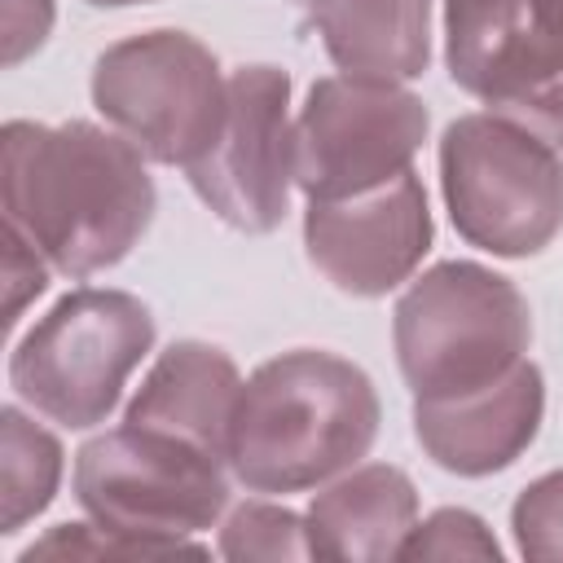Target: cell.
I'll return each mask as SVG.
<instances>
[{"instance_id": "ffe728a7", "label": "cell", "mask_w": 563, "mask_h": 563, "mask_svg": "<svg viewBox=\"0 0 563 563\" xmlns=\"http://www.w3.org/2000/svg\"><path fill=\"white\" fill-rule=\"evenodd\" d=\"M493 532L471 510H435L400 545V559H497Z\"/></svg>"}, {"instance_id": "9c48e42d", "label": "cell", "mask_w": 563, "mask_h": 563, "mask_svg": "<svg viewBox=\"0 0 563 563\" xmlns=\"http://www.w3.org/2000/svg\"><path fill=\"white\" fill-rule=\"evenodd\" d=\"M194 194L233 229L268 233L290 211L295 123L290 79L277 66H242L229 75L224 123L189 167Z\"/></svg>"}, {"instance_id": "d6986e66", "label": "cell", "mask_w": 563, "mask_h": 563, "mask_svg": "<svg viewBox=\"0 0 563 563\" xmlns=\"http://www.w3.org/2000/svg\"><path fill=\"white\" fill-rule=\"evenodd\" d=\"M519 554L528 559H563V471L528 484L510 510Z\"/></svg>"}, {"instance_id": "52a82bcc", "label": "cell", "mask_w": 563, "mask_h": 563, "mask_svg": "<svg viewBox=\"0 0 563 563\" xmlns=\"http://www.w3.org/2000/svg\"><path fill=\"white\" fill-rule=\"evenodd\" d=\"M224 457L154 431L123 422L88 440L75 457V493L97 523L150 537H185L211 528L229 506Z\"/></svg>"}, {"instance_id": "7c38bea8", "label": "cell", "mask_w": 563, "mask_h": 563, "mask_svg": "<svg viewBox=\"0 0 563 563\" xmlns=\"http://www.w3.org/2000/svg\"><path fill=\"white\" fill-rule=\"evenodd\" d=\"M545 409L541 369L532 361H519L497 383L444 396V400H418L413 427L427 457L453 475H493L510 466L537 435Z\"/></svg>"}, {"instance_id": "30bf717a", "label": "cell", "mask_w": 563, "mask_h": 563, "mask_svg": "<svg viewBox=\"0 0 563 563\" xmlns=\"http://www.w3.org/2000/svg\"><path fill=\"white\" fill-rule=\"evenodd\" d=\"M308 260L347 295H387L431 246L427 189L413 172L343 202H308Z\"/></svg>"}, {"instance_id": "4fadbf2b", "label": "cell", "mask_w": 563, "mask_h": 563, "mask_svg": "<svg viewBox=\"0 0 563 563\" xmlns=\"http://www.w3.org/2000/svg\"><path fill=\"white\" fill-rule=\"evenodd\" d=\"M238 396H242L238 365L220 347L185 339V343H172L154 361V369L145 374L141 391L132 396L123 422L194 440V444H202V449L224 457Z\"/></svg>"}, {"instance_id": "277c9868", "label": "cell", "mask_w": 563, "mask_h": 563, "mask_svg": "<svg viewBox=\"0 0 563 563\" xmlns=\"http://www.w3.org/2000/svg\"><path fill=\"white\" fill-rule=\"evenodd\" d=\"M440 180L457 233L519 260L563 229V158L515 114H466L440 141Z\"/></svg>"}, {"instance_id": "7a4b0ae2", "label": "cell", "mask_w": 563, "mask_h": 563, "mask_svg": "<svg viewBox=\"0 0 563 563\" xmlns=\"http://www.w3.org/2000/svg\"><path fill=\"white\" fill-rule=\"evenodd\" d=\"M378 435V396L365 369L334 352H282L238 396L229 471L255 493H299L356 466Z\"/></svg>"}, {"instance_id": "8fae6325", "label": "cell", "mask_w": 563, "mask_h": 563, "mask_svg": "<svg viewBox=\"0 0 563 563\" xmlns=\"http://www.w3.org/2000/svg\"><path fill=\"white\" fill-rule=\"evenodd\" d=\"M444 35L453 84L506 110L563 62V0H449Z\"/></svg>"}, {"instance_id": "d4e9b609", "label": "cell", "mask_w": 563, "mask_h": 563, "mask_svg": "<svg viewBox=\"0 0 563 563\" xmlns=\"http://www.w3.org/2000/svg\"><path fill=\"white\" fill-rule=\"evenodd\" d=\"M303 4H312V0H303Z\"/></svg>"}, {"instance_id": "9a60e30c", "label": "cell", "mask_w": 563, "mask_h": 563, "mask_svg": "<svg viewBox=\"0 0 563 563\" xmlns=\"http://www.w3.org/2000/svg\"><path fill=\"white\" fill-rule=\"evenodd\" d=\"M312 26L361 84H405L431 62V0H312Z\"/></svg>"}, {"instance_id": "ba28073f", "label": "cell", "mask_w": 563, "mask_h": 563, "mask_svg": "<svg viewBox=\"0 0 563 563\" xmlns=\"http://www.w3.org/2000/svg\"><path fill=\"white\" fill-rule=\"evenodd\" d=\"M427 141V106L400 84L317 79L295 119V185L308 202H343L391 185Z\"/></svg>"}, {"instance_id": "3957f363", "label": "cell", "mask_w": 563, "mask_h": 563, "mask_svg": "<svg viewBox=\"0 0 563 563\" xmlns=\"http://www.w3.org/2000/svg\"><path fill=\"white\" fill-rule=\"evenodd\" d=\"M532 339L523 295L493 268L449 260L396 303V361L418 400L466 396L510 374Z\"/></svg>"}, {"instance_id": "cb8c5ba5", "label": "cell", "mask_w": 563, "mask_h": 563, "mask_svg": "<svg viewBox=\"0 0 563 563\" xmlns=\"http://www.w3.org/2000/svg\"><path fill=\"white\" fill-rule=\"evenodd\" d=\"M88 4H110L114 9V4H145V0H88Z\"/></svg>"}, {"instance_id": "2e32d148", "label": "cell", "mask_w": 563, "mask_h": 563, "mask_svg": "<svg viewBox=\"0 0 563 563\" xmlns=\"http://www.w3.org/2000/svg\"><path fill=\"white\" fill-rule=\"evenodd\" d=\"M62 475V444L31 422L22 409L0 413V523L4 532H18L26 519H35Z\"/></svg>"}, {"instance_id": "ac0fdd59", "label": "cell", "mask_w": 563, "mask_h": 563, "mask_svg": "<svg viewBox=\"0 0 563 563\" xmlns=\"http://www.w3.org/2000/svg\"><path fill=\"white\" fill-rule=\"evenodd\" d=\"M224 559H308V528L295 510L273 501H242L220 523Z\"/></svg>"}, {"instance_id": "44dd1931", "label": "cell", "mask_w": 563, "mask_h": 563, "mask_svg": "<svg viewBox=\"0 0 563 563\" xmlns=\"http://www.w3.org/2000/svg\"><path fill=\"white\" fill-rule=\"evenodd\" d=\"M44 282H48V260L4 220V321L9 325L44 290Z\"/></svg>"}, {"instance_id": "603a6c76", "label": "cell", "mask_w": 563, "mask_h": 563, "mask_svg": "<svg viewBox=\"0 0 563 563\" xmlns=\"http://www.w3.org/2000/svg\"><path fill=\"white\" fill-rule=\"evenodd\" d=\"M53 26V0H4V62L18 66L44 44Z\"/></svg>"}, {"instance_id": "e0dca14e", "label": "cell", "mask_w": 563, "mask_h": 563, "mask_svg": "<svg viewBox=\"0 0 563 563\" xmlns=\"http://www.w3.org/2000/svg\"><path fill=\"white\" fill-rule=\"evenodd\" d=\"M172 554H202L185 537H150V532H123L110 523H57L48 537L22 550V563L35 559H172Z\"/></svg>"}, {"instance_id": "6da1fadb", "label": "cell", "mask_w": 563, "mask_h": 563, "mask_svg": "<svg viewBox=\"0 0 563 563\" xmlns=\"http://www.w3.org/2000/svg\"><path fill=\"white\" fill-rule=\"evenodd\" d=\"M4 220L57 268L88 277L119 264L154 216L141 150L92 123H9L0 141Z\"/></svg>"}, {"instance_id": "7402d4cb", "label": "cell", "mask_w": 563, "mask_h": 563, "mask_svg": "<svg viewBox=\"0 0 563 563\" xmlns=\"http://www.w3.org/2000/svg\"><path fill=\"white\" fill-rule=\"evenodd\" d=\"M506 114L523 119V123L537 128L554 150H563V62H559L537 88H528L515 106H506Z\"/></svg>"}, {"instance_id": "5bb4252c", "label": "cell", "mask_w": 563, "mask_h": 563, "mask_svg": "<svg viewBox=\"0 0 563 563\" xmlns=\"http://www.w3.org/2000/svg\"><path fill=\"white\" fill-rule=\"evenodd\" d=\"M413 523L418 493L405 471L383 462L325 484L303 515L312 559H400Z\"/></svg>"}, {"instance_id": "5b68a950", "label": "cell", "mask_w": 563, "mask_h": 563, "mask_svg": "<svg viewBox=\"0 0 563 563\" xmlns=\"http://www.w3.org/2000/svg\"><path fill=\"white\" fill-rule=\"evenodd\" d=\"M154 343L150 308L123 290H75L18 343L9 378L18 396L62 422L97 427Z\"/></svg>"}, {"instance_id": "8992f818", "label": "cell", "mask_w": 563, "mask_h": 563, "mask_svg": "<svg viewBox=\"0 0 563 563\" xmlns=\"http://www.w3.org/2000/svg\"><path fill=\"white\" fill-rule=\"evenodd\" d=\"M92 101L154 163L189 167L224 123L229 79L185 31H145L97 57Z\"/></svg>"}]
</instances>
